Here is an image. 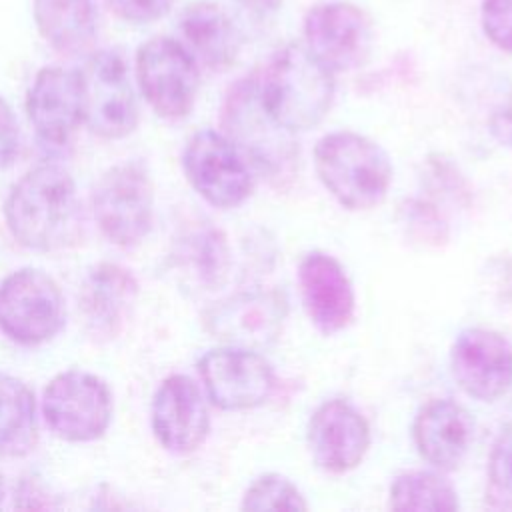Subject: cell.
I'll list each match as a JSON object with an SVG mask.
<instances>
[{"label":"cell","instance_id":"obj_5","mask_svg":"<svg viewBox=\"0 0 512 512\" xmlns=\"http://www.w3.org/2000/svg\"><path fill=\"white\" fill-rule=\"evenodd\" d=\"M64 296L38 268H20L0 282V330L14 342L34 346L64 326Z\"/></svg>","mask_w":512,"mask_h":512},{"label":"cell","instance_id":"obj_26","mask_svg":"<svg viewBox=\"0 0 512 512\" xmlns=\"http://www.w3.org/2000/svg\"><path fill=\"white\" fill-rule=\"evenodd\" d=\"M192 262L196 266V274L206 284H218V280L226 274L228 266V246L226 238L218 230L202 232L192 246Z\"/></svg>","mask_w":512,"mask_h":512},{"label":"cell","instance_id":"obj_13","mask_svg":"<svg viewBox=\"0 0 512 512\" xmlns=\"http://www.w3.org/2000/svg\"><path fill=\"white\" fill-rule=\"evenodd\" d=\"M450 366L456 384L482 402L500 398L512 386V346L494 330H462L452 344Z\"/></svg>","mask_w":512,"mask_h":512},{"label":"cell","instance_id":"obj_14","mask_svg":"<svg viewBox=\"0 0 512 512\" xmlns=\"http://www.w3.org/2000/svg\"><path fill=\"white\" fill-rule=\"evenodd\" d=\"M26 112L42 142L66 144L84 122L82 72L62 66L42 68L28 90Z\"/></svg>","mask_w":512,"mask_h":512},{"label":"cell","instance_id":"obj_4","mask_svg":"<svg viewBox=\"0 0 512 512\" xmlns=\"http://www.w3.org/2000/svg\"><path fill=\"white\" fill-rule=\"evenodd\" d=\"M154 188L140 162L106 170L94 190V218L102 234L124 248L142 242L152 228Z\"/></svg>","mask_w":512,"mask_h":512},{"label":"cell","instance_id":"obj_1","mask_svg":"<svg viewBox=\"0 0 512 512\" xmlns=\"http://www.w3.org/2000/svg\"><path fill=\"white\" fill-rule=\"evenodd\" d=\"M4 218L10 234L30 250L52 252L68 246L80 224L74 178L58 162L30 168L12 186Z\"/></svg>","mask_w":512,"mask_h":512},{"label":"cell","instance_id":"obj_28","mask_svg":"<svg viewBox=\"0 0 512 512\" xmlns=\"http://www.w3.org/2000/svg\"><path fill=\"white\" fill-rule=\"evenodd\" d=\"M480 22L486 38L512 54V0H482Z\"/></svg>","mask_w":512,"mask_h":512},{"label":"cell","instance_id":"obj_10","mask_svg":"<svg viewBox=\"0 0 512 512\" xmlns=\"http://www.w3.org/2000/svg\"><path fill=\"white\" fill-rule=\"evenodd\" d=\"M222 122L228 138L244 156H250L258 168L270 174H280V170L294 160L292 132L278 126L264 110L258 96L256 74L230 88L224 102Z\"/></svg>","mask_w":512,"mask_h":512},{"label":"cell","instance_id":"obj_6","mask_svg":"<svg viewBox=\"0 0 512 512\" xmlns=\"http://www.w3.org/2000/svg\"><path fill=\"white\" fill-rule=\"evenodd\" d=\"M138 86L152 110L168 120L190 114L200 74L198 62L188 48L168 36H154L136 52Z\"/></svg>","mask_w":512,"mask_h":512},{"label":"cell","instance_id":"obj_11","mask_svg":"<svg viewBox=\"0 0 512 512\" xmlns=\"http://www.w3.org/2000/svg\"><path fill=\"white\" fill-rule=\"evenodd\" d=\"M84 120L106 140L128 136L138 124V102L124 58L116 50H98L82 70Z\"/></svg>","mask_w":512,"mask_h":512},{"label":"cell","instance_id":"obj_17","mask_svg":"<svg viewBox=\"0 0 512 512\" xmlns=\"http://www.w3.org/2000/svg\"><path fill=\"white\" fill-rule=\"evenodd\" d=\"M304 310L322 334L344 330L356 310V296L344 266L330 254L314 250L298 266Z\"/></svg>","mask_w":512,"mask_h":512},{"label":"cell","instance_id":"obj_15","mask_svg":"<svg viewBox=\"0 0 512 512\" xmlns=\"http://www.w3.org/2000/svg\"><path fill=\"white\" fill-rule=\"evenodd\" d=\"M152 430L156 440L174 454L196 450L208 436L210 416L198 384L186 374L162 380L152 398Z\"/></svg>","mask_w":512,"mask_h":512},{"label":"cell","instance_id":"obj_30","mask_svg":"<svg viewBox=\"0 0 512 512\" xmlns=\"http://www.w3.org/2000/svg\"><path fill=\"white\" fill-rule=\"evenodd\" d=\"M20 154V128L10 104L0 96V170L14 164Z\"/></svg>","mask_w":512,"mask_h":512},{"label":"cell","instance_id":"obj_29","mask_svg":"<svg viewBox=\"0 0 512 512\" xmlns=\"http://www.w3.org/2000/svg\"><path fill=\"white\" fill-rule=\"evenodd\" d=\"M106 8L120 20L128 24H152L164 18L174 0H102Z\"/></svg>","mask_w":512,"mask_h":512},{"label":"cell","instance_id":"obj_2","mask_svg":"<svg viewBox=\"0 0 512 512\" xmlns=\"http://www.w3.org/2000/svg\"><path fill=\"white\" fill-rule=\"evenodd\" d=\"M302 44L276 50L256 76L258 96L268 116L296 134L316 128L334 100V78Z\"/></svg>","mask_w":512,"mask_h":512},{"label":"cell","instance_id":"obj_9","mask_svg":"<svg viewBox=\"0 0 512 512\" xmlns=\"http://www.w3.org/2000/svg\"><path fill=\"white\" fill-rule=\"evenodd\" d=\"M304 46L332 72L360 68L374 46L370 16L352 2H322L304 16Z\"/></svg>","mask_w":512,"mask_h":512},{"label":"cell","instance_id":"obj_19","mask_svg":"<svg viewBox=\"0 0 512 512\" xmlns=\"http://www.w3.org/2000/svg\"><path fill=\"white\" fill-rule=\"evenodd\" d=\"M284 316L286 300L278 292H246L214 310L210 322L232 346L266 348L278 338Z\"/></svg>","mask_w":512,"mask_h":512},{"label":"cell","instance_id":"obj_22","mask_svg":"<svg viewBox=\"0 0 512 512\" xmlns=\"http://www.w3.org/2000/svg\"><path fill=\"white\" fill-rule=\"evenodd\" d=\"M32 16L38 34L60 54H84L96 40L92 0H32Z\"/></svg>","mask_w":512,"mask_h":512},{"label":"cell","instance_id":"obj_18","mask_svg":"<svg viewBox=\"0 0 512 512\" xmlns=\"http://www.w3.org/2000/svg\"><path fill=\"white\" fill-rule=\"evenodd\" d=\"M472 440L474 418L454 400H432L414 420V444L420 456L438 470H456Z\"/></svg>","mask_w":512,"mask_h":512},{"label":"cell","instance_id":"obj_12","mask_svg":"<svg viewBox=\"0 0 512 512\" xmlns=\"http://www.w3.org/2000/svg\"><path fill=\"white\" fill-rule=\"evenodd\" d=\"M206 394L222 410H248L264 404L274 388L268 360L252 348L228 346L198 360Z\"/></svg>","mask_w":512,"mask_h":512},{"label":"cell","instance_id":"obj_8","mask_svg":"<svg viewBox=\"0 0 512 512\" xmlns=\"http://www.w3.org/2000/svg\"><path fill=\"white\" fill-rule=\"evenodd\" d=\"M182 166L190 186L216 208H234L252 192L246 156L220 132H196L184 148Z\"/></svg>","mask_w":512,"mask_h":512},{"label":"cell","instance_id":"obj_23","mask_svg":"<svg viewBox=\"0 0 512 512\" xmlns=\"http://www.w3.org/2000/svg\"><path fill=\"white\" fill-rule=\"evenodd\" d=\"M36 442L38 420L32 390L22 380L0 372V456H26Z\"/></svg>","mask_w":512,"mask_h":512},{"label":"cell","instance_id":"obj_32","mask_svg":"<svg viewBox=\"0 0 512 512\" xmlns=\"http://www.w3.org/2000/svg\"><path fill=\"white\" fill-rule=\"evenodd\" d=\"M4 480H2V474H0V504H2V500H4Z\"/></svg>","mask_w":512,"mask_h":512},{"label":"cell","instance_id":"obj_20","mask_svg":"<svg viewBox=\"0 0 512 512\" xmlns=\"http://www.w3.org/2000/svg\"><path fill=\"white\" fill-rule=\"evenodd\" d=\"M182 44L188 52L212 70L234 64L240 50V34L228 12L210 0H196L184 6L178 18Z\"/></svg>","mask_w":512,"mask_h":512},{"label":"cell","instance_id":"obj_27","mask_svg":"<svg viewBox=\"0 0 512 512\" xmlns=\"http://www.w3.org/2000/svg\"><path fill=\"white\" fill-rule=\"evenodd\" d=\"M488 478L492 490L504 500V504L512 506V426H506L492 446Z\"/></svg>","mask_w":512,"mask_h":512},{"label":"cell","instance_id":"obj_24","mask_svg":"<svg viewBox=\"0 0 512 512\" xmlns=\"http://www.w3.org/2000/svg\"><path fill=\"white\" fill-rule=\"evenodd\" d=\"M390 506L400 512H452L458 508V494L434 472H406L390 486Z\"/></svg>","mask_w":512,"mask_h":512},{"label":"cell","instance_id":"obj_7","mask_svg":"<svg viewBox=\"0 0 512 512\" xmlns=\"http://www.w3.org/2000/svg\"><path fill=\"white\" fill-rule=\"evenodd\" d=\"M48 428L68 442L100 438L112 420V394L108 384L84 370H66L54 376L42 398Z\"/></svg>","mask_w":512,"mask_h":512},{"label":"cell","instance_id":"obj_31","mask_svg":"<svg viewBox=\"0 0 512 512\" xmlns=\"http://www.w3.org/2000/svg\"><path fill=\"white\" fill-rule=\"evenodd\" d=\"M490 130L500 144L512 148V90L506 94L502 104L492 114Z\"/></svg>","mask_w":512,"mask_h":512},{"label":"cell","instance_id":"obj_3","mask_svg":"<svg viewBox=\"0 0 512 512\" xmlns=\"http://www.w3.org/2000/svg\"><path fill=\"white\" fill-rule=\"evenodd\" d=\"M314 166L324 188L348 210L380 204L392 182L388 154L356 132H332L318 140Z\"/></svg>","mask_w":512,"mask_h":512},{"label":"cell","instance_id":"obj_21","mask_svg":"<svg viewBox=\"0 0 512 512\" xmlns=\"http://www.w3.org/2000/svg\"><path fill=\"white\" fill-rule=\"evenodd\" d=\"M138 284L130 270L118 264H98L82 284L80 310L94 334L112 336L130 312Z\"/></svg>","mask_w":512,"mask_h":512},{"label":"cell","instance_id":"obj_25","mask_svg":"<svg viewBox=\"0 0 512 512\" xmlns=\"http://www.w3.org/2000/svg\"><path fill=\"white\" fill-rule=\"evenodd\" d=\"M244 510H306L308 502L300 490L280 474H264L250 484L242 500Z\"/></svg>","mask_w":512,"mask_h":512},{"label":"cell","instance_id":"obj_16","mask_svg":"<svg viewBox=\"0 0 512 512\" xmlns=\"http://www.w3.org/2000/svg\"><path fill=\"white\" fill-rule=\"evenodd\" d=\"M370 446L364 416L346 400L320 404L308 422V448L314 462L332 474L356 468Z\"/></svg>","mask_w":512,"mask_h":512}]
</instances>
